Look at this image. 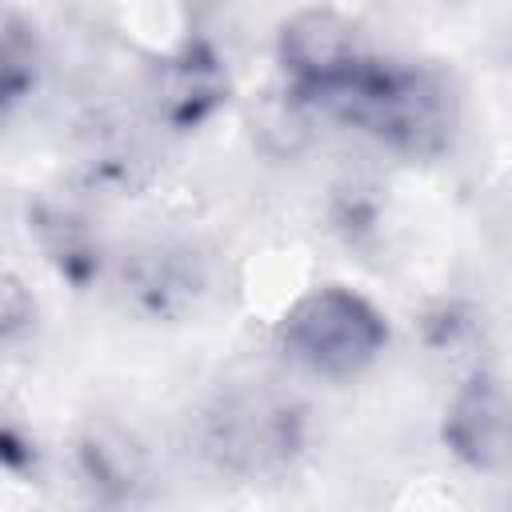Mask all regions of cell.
<instances>
[{"label": "cell", "instance_id": "30bf717a", "mask_svg": "<svg viewBox=\"0 0 512 512\" xmlns=\"http://www.w3.org/2000/svg\"><path fill=\"white\" fill-rule=\"evenodd\" d=\"M4 68H0V92H4V108L12 112L36 84V48L32 36L20 28L16 16H8L4 24V52H0Z\"/></svg>", "mask_w": 512, "mask_h": 512}, {"label": "cell", "instance_id": "8992f818", "mask_svg": "<svg viewBox=\"0 0 512 512\" xmlns=\"http://www.w3.org/2000/svg\"><path fill=\"white\" fill-rule=\"evenodd\" d=\"M228 100V76L212 48L184 44L180 52L164 56L152 72V108L176 132L200 128L220 104Z\"/></svg>", "mask_w": 512, "mask_h": 512}, {"label": "cell", "instance_id": "ba28073f", "mask_svg": "<svg viewBox=\"0 0 512 512\" xmlns=\"http://www.w3.org/2000/svg\"><path fill=\"white\" fill-rule=\"evenodd\" d=\"M128 288L136 304L148 308L152 316H176L204 288V272L192 260V252L156 244V248L136 252V260L128 264Z\"/></svg>", "mask_w": 512, "mask_h": 512}, {"label": "cell", "instance_id": "7a4b0ae2", "mask_svg": "<svg viewBox=\"0 0 512 512\" xmlns=\"http://www.w3.org/2000/svg\"><path fill=\"white\" fill-rule=\"evenodd\" d=\"M280 352L328 380H348L364 372L388 344V320L372 300L344 284H324L304 292L276 328Z\"/></svg>", "mask_w": 512, "mask_h": 512}, {"label": "cell", "instance_id": "3957f363", "mask_svg": "<svg viewBox=\"0 0 512 512\" xmlns=\"http://www.w3.org/2000/svg\"><path fill=\"white\" fill-rule=\"evenodd\" d=\"M200 444L216 468L240 476H264L284 468L300 452L304 424L288 400L264 392H232L204 412Z\"/></svg>", "mask_w": 512, "mask_h": 512}, {"label": "cell", "instance_id": "52a82bcc", "mask_svg": "<svg viewBox=\"0 0 512 512\" xmlns=\"http://www.w3.org/2000/svg\"><path fill=\"white\" fill-rule=\"evenodd\" d=\"M76 464H80L84 484L96 492V500H108V504L132 500L148 480V456L140 440L112 420L84 428L76 444Z\"/></svg>", "mask_w": 512, "mask_h": 512}, {"label": "cell", "instance_id": "277c9868", "mask_svg": "<svg viewBox=\"0 0 512 512\" xmlns=\"http://www.w3.org/2000/svg\"><path fill=\"white\" fill-rule=\"evenodd\" d=\"M444 448L472 472H500L512 464V392L492 372H472L456 384L444 424Z\"/></svg>", "mask_w": 512, "mask_h": 512}, {"label": "cell", "instance_id": "9c48e42d", "mask_svg": "<svg viewBox=\"0 0 512 512\" xmlns=\"http://www.w3.org/2000/svg\"><path fill=\"white\" fill-rule=\"evenodd\" d=\"M32 228H36L40 248L48 252V260L72 284H88L100 272V244L92 240V232L80 216L60 212V208H40L32 216Z\"/></svg>", "mask_w": 512, "mask_h": 512}, {"label": "cell", "instance_id": "5b68a950", "mask_svg": "<svg viewBox=\"0 0 512 512\" xmlns=\"http://www.w3.org/2000/svg\"><path fill=\"white\" fill-rule=\"evenodd\" d=\"M276 56L284 76L292 80V92L308 96L332 84L336 76H344L360 60V44H356V28L344 16L328 8H304L280 28Z\"/></svg>", "mask_w": 512, "mask_h": 512}, {"label": "cell", "instance_id": "6da1fadb", "mask_svg": "<svg viewBox=\"0 0 512 512\" xmlns=\"http://www.w3.org/2000/svg\"><path fill=\"white\" fill-rule=\"evenodd\" d=\"M304 108L352 124L400 152L436 156L456 132V96L432 68L360 56L332 84L300 96Z\"/></svg>", "mask_w": 512, "mask_h": 512}, {"label": "cell", "instance_id": "8fae6325", "mask_svg": "<svg viewBox=\"0 0 512 512\" xmlns=\"http://www.w3.org/2000/svg\"><path fill=\"white\" fill-rule=\"evenodd\" d=\"M28 324H32V300L24 296L16 276H4V288H0V332H4V340H16V332L28 328Z\"/></svg>", "mask_w": 512, "mask_h": 512}]
</instances>
